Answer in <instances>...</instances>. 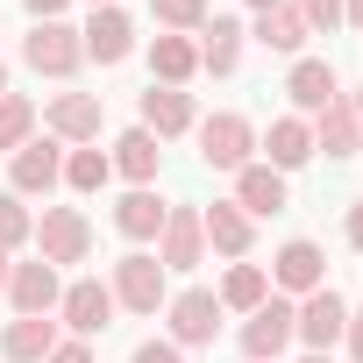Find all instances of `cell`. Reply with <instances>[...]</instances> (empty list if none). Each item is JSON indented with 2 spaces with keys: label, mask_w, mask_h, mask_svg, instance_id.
Segmentation results:
<instances>
[{
  "label": "cell",
  "mask_w": 363,
  "mask_h": 363,
  "mask_svg": "<svg viewBox=\"0 0 363 363\" xmlns=\"http://www.w3.org/2000/svg\"><path fill=\"white\" fill-rule=\"evenodd\" d=\"M79 50H86L93 65H121V57L135 50V22H128L121 8H93V22L79 29Z\"/></svg>",
  "instance_id": "11"
},
{
  "label": "cell",
  "mask_w": 363,
  "mask_h": 363,
  "mask_svg": "<svg viewBox=\"0 0 363 363\" xmlns=\"http://www.w3.org/2000/svg\"><path fill=\"white\" fill-rule=\"evenodd\" d=\"M114 306H128V313H157L164 299H171V285H164V264L157 257H143V250H128L121 264H114Z\"/></svg>",
  "instance_id": "2"
},
{
  "label": "cell",
  "mask_w": 363,
  "mask_h": 363,
  "mask_svg": "<svg viewBox=\"0 0 363 363\" xmlns=\"http://www.w3.org/2000/svg\"><path fill=\"white\" fill-rule=\"evenodd\" d=\"M292 320H299V306L271 292V299L242 320V356H250V363H278V356H285V342H292Z\"/></svg>",
  "instance_id": "5"
},
{
  "label": "cell",
  "mask_w": 363,
  "mask_h": 363,
  "mask_svg": "<svg viewBox=\"0 0 363 363\" xmlns=\"http://www.w3.org/2000/svg\"><path fill=\"white\" fill-rule=\"evenodd\" d=\"M79 57H86V50H79V29H72V22H36V29L22 36V65L43 72V79H72Z\"/></svg>",
  "instance_id": "1"
},
{
  "label": "cell",
  "mask_w": 363,
  "mask_h": 363,
  "mask_svg": "<svg viewBox=\"0 0 363 363\" xmlns=\"http://www.w3.org/2000/svg\"><path fill=\"white\" fill-rule=\"evenodd\" d=\"M242 65V22H228V15H214L207 22V43H200V72H214V79H228Z\"/></svg>",
  "instance_id": "25"
},
{
  "label": "cell",
  "mask_w": 363,
  "mask_h": 363,
  "mask_svg": "<svg viewBox=\"0 0 363 363\" xmlns=\"http://www.w3.org/2000/svg\"><path fill=\"white\" fill-rule=\"evenodd\" d=\"M100 121H107L100 93H57L50 100V135H65V143H100Z\"/></svg>",
  "instance_id": "15"
},
{
  "label": "cell",
  "mask_w": 363,
  "mask_h": 363,
  "mask_svg": "<svg viewBox=\"0 0 363 363\" xmlns=\"http://www.w3.org/2000/svg\"><path fill=\"white\" fill-rule=\"evenodd\" d=\"M22 8H29L36 22H65V8H72V0H22Z\"/></svg>",
  "instance_id": "35"
},
{
  "label": "cell",
  "mask_w": 363,
  "mask_h": 363,
  "mask_svg": "<svg viewBox=\"0 0 363 363\" xmlns=\"http://www.w3.org/2000/svg\"><path fill=\"white\" fill-rule=\"evenodd\" d=\"M200 228H207V242H214L221 257H235V264L250 257V214H242L235 200H214V207L200 214Z\"/></svg>",
  "instance_id": "20"
},
{
  "label": "cell",
  "mask_w": 363,
  "mask_h": 363,
  "mask_svg": "<svg viewBox=\"0 0 363 363\" xmlns=\"http://www.w3.org/2000/svg\"><path fill=\"white\" fill-rule=\"evenodd\" d=\"M285 100H292L299 114H320V107H335V100H342V79H335V65H328V57H292V72H285Z\"/></svg>",
  "instance_id": "9"
},
{
  "label": "cell",
  "mask_w": 363,
  "mask_h": 363,
  "mask_svg": "<svg viewBox=\"0 0 363 363\" xmlns=\"http://www.w3.org/2000/svg\"><path fill=\"white\" fill-rule=\"evenodd\" d=\"M135 363H186L178 342H135Z\"/></svg>",
  "instance_id": "33"
},
{
  "label": "cell",
  "mask_w": 363,
  "mask_h": 363,
  "mask_svg": "<svg viewBox=\"0 0 363 363\" xmlns=\"http://www.w3.org/2000/svg\"><path fill=\"white\" fill-rule=\"evenodd\" d=\"M36 242H43V264H50V271H57V264H86V250H93V221H86L79 207H43Z\"/></svg>",
  "instance_id": "3"
},
{
  "label": "cell",
  "mask_w": 363,
  "mask_h": 363,
  "mask_svg": "<svg viewBox=\"0 0 363 363\" xmlns=\"http://www.w3.org/2000/svg\"><path fill=\"white\" fill-rule=\"evenodd\" d=\"M292 8L306 15V29H335L342 22V0H292Z\"/></svg>",
  "instance_id": "32"
},
{
  "label": "cell",
  "mask_w": 363,
  "mask_h": 363,
  "mask_svg": "<svg viewBox=\"0 0 363 363\" xmlns=\"http://www.w3.org/2000/svg\"><path fill=\"white\" fill-rule=\"evenodd\" d=\"M164 313H171V342H178V349H207V342L221 335V299L200 292V285H193V292H171Z\"/></svg>",
  "instance_id": "6"
},
{
  "label": "cell",
  "mask_w": 363,
  "mask_h": 363,
  "mask_svg": "<svg viewBox=\"0 0 363 363\" xmlns=\"http://www.w3.org/2000/svg\"><path fill=\"white\" fill-rule=\"evenodd\" d=\"M306 363H335V356H306Z\"/></svg>",
  "instance_id": "44"
},
{
  "label": "cell",
  "mask_w": 363,
  "mask_h": 363,
  "mask_svg": "<svg viewBox=\"0 0 363 363\" xmlns=\"http://www.w3.org/2000/svg\"><path fill=\"white\" fill-rule=\"evenodd\" d=\"M157 242H164V250H157V264H164V271H193V264H200V250H207V228H200V214H193V207H171Z\"/></svg>",
  "instance_id": "13"
},
{
  "label": "cell",
  "mask_w": 363,
  "mask_h": 363,
  "mask_svg": "<svg viewBox=\"0 0 363 363\" xmlns=\"http://www.w3.org/2000/svg\"><path fill=\"white\" fill-rule=\"evenodd\" d=\"M250 150H257V128H250L242 114H207V121H200V157H207L214 171H242Z\"/></svg>",
  "instance_id": "7"
},
{
  "label": "cell",
  "mask_w": 363,
  "mask_h": 363,
  "mask_svg": "<svg viewBox=\"0 0 363 363\" xmlns=\"http://www.w3.org/2000/svg\"><path fill=\"white\" fill-rule=\"evenodd\" d=\"M57 313H65V328H72L79 342H93V335H100V328L114 320V292H107L100 278H79V285H65Z\"/></svg>",
  "instance_id": "10"
},
{
  "label": "cell",
  "mask_w": 363,
  "mask_h": 363,
  "mask_svg": "<svg viewBox=\"0 0 363 363\" xmlns=\"http://www.w3.org/2000/svg\"><path fill=\"white\" fill-rule=\"evenodd\" d=\"M349 349H356V363H363V313H349Z\"/></svg>",
  "instance_id": "38"
},
{
  "label": "cell",
  "mask_w": 363,
  "mask_h": 363,
  "mask_svg": "<svg viewBox=\"0 0 363 363\" xmlns=\"http://www.w3.org/2000/svg\"><path fill=\"white\" fill-rule=\"evenodd\" d=\"M214 299H221V313H228V306H235V313H257V306L271 299V271H257V264H235V271L221 278V292H214Z\"/></svg>",
  "instance_id": "27"
},
{
  "label": "cell",
  "mask_w": 363,
  "mask_h": 363,
  "mask_svg": "<svg viewBox=\"0 0 363 363\" xmlns=\"http://www.w3.org/2000/svg\"><path fill=\"white\" fill-rule=\"evenodd\" d=\"M349 242H356V250H363V200H356V207H349Z\"/></svg>",
  "instance_id": "37"
},
{
  "label": "cell",
  "mask_w": 363,
  "mask_h": 363,
  "mask_svg": "<svg viewBox=\"0 0 363 363\" xmlns=\"http://www.w3.org/2000/svg\"><path fill=\"white\" fill-rule=\"evenodd\" d=\"M8 178H15V200L50 193L57 178H65V150H57V143H22V150L8 157Z\"/></svg>",
  "instance_id": "12"
},
{
  "label": "cell",
  "mask_w": 363,
  "mask_h": 363,
  "mask_svg": "<svg viewBox=\"0 0 363 363\" xmlns=\"http://www.w3.org/2000/svg\"><path fill=\"white\" fill-rule=\"evenodd\" d=\"M8 299H15V313H57L65 285H57V271L36 257V264H15V271H8Z\"/></svg>",
  "instance_id": "16"
},
{
  "label": "cell",
  "mask_w": 363,
  "mask_h": 363,
  "mask_svg": "<svg viewBox=\"0 0 363 363\" xmlns=\"http://www.w3.org/2000/svg\"><path fill=\"white\" fill-rule=\"evenodd\" d=\"M264 150H271V171H299V164L313 157V128H306L299 114H278L271 135H264Z\"/></svg>",
  "instance_id": "24"
},
{
  "label": "cell",
  "mask_w": 363,
  "mask_h": 363,
  "mask_svg": "<svg viewBox=\"0 0 363 363\" xmlns=\"http://www.w3.org/2000/svg\"><path fill=\"white\" fill-rule=\"evenodd\" d=\"M271 285H278V292H299V299L320 292V285H328V250L306 242V235H292V242L278 250V264H271Z\"/></svg>",
  "instance_id": "8"
},
{
  "label": "cell",
  "mask_w": 363,
  "mask_h": 363,
  "mask_svg": "<svg viewBox=\"0 0 363 363\" xmlns=\"http://www.w3.org/2000/svg\"><path fill=\"white\" fill-rule=\"evenodd\" d=\"M36 235V221H29V207L15 200V193H0V250H22Z\"/></svg>",
  "instance_id": "30"
},
{
  "label": "cell",
  "mask_w": 363,
  "mask_h": 363,
  "mask_svg": "<svg viewBox=\"0 0 363 363\" xmlns=\"http://www.w3.org/2000/svg\"><path fill=\"white\" fill-rule=\"evenodd\" d=\"M292 335H299L313 356H328V349L349 335V306H342V292H335V285L306 292V299H299V320H292Z\"/></svg>",
  "instance_id": "4"
},
{
  "label": "cell",
  "mask_w": 363,
  "mask_h": 363,
  "mask_svg": "<svg viewBox=\"0 0 363 363\" xmlns=\"http://www.w3.org/2000/svg\"><path fill=\"white\" fill-rule=\"evenodd\" d=\"M200 114H193V93H178V86H150L143 93V128L164 143V135H186Z\"/></svg>",
  "instance_id": "17"
},
{
  "label": "cell",
  "mask_w": 363,
  "mask_h": 363,
  "mask_svg": "<svg viewBox=\"0 0 363 363\" xmlns=\"http://www.w3.org/2000/svg\"><path fill=\"white\" fill-rule=\"evenodd\" d=\"M8 271H15V264H8V250H0V292H8Z\"/></svg>",
  "instance_id": "40"
},
{
  "label": "cell",
  "mask_w": 363,
  "mask_h": 363,
  "mask_svg": "<svg viewBox=\"0 0 363 363\" xmlns=\"http://www.w3.org/2000/svg\"><path fill=\"white\" fill-rule=\"evenodd\" d=\"M107 164L128 178V186H150L157 164H164V150H157V135H150V128H128V135L114 143V157H107Z\"/></svg>",
  "instance_id": "22"
},
{
  "label": "cell",
  "mask_w": 363,
  "mask_h": 363,
  "mask_svg": "<svg viewBox=\"0 0 363 363\" xmlns=\"http://www.w3.org/2000/svg\"><path fill=\"white\" fill-rule=\"evenodd\" d=\"M306 36H313V29H306V15L292 8V0H285V8H271V15H257V43L278 50V57H299Z\"/></svg>",
  "instance_id": "23"
},
{
  "label": "cell",
  "mask_w": 363,
  "mask_h": 363,
  "mask_svg": "<svg viewBox=\"0 0 363 363\" xmlns=\"http://www.w3.org/2000/svg\"><path fill=\"white\" fill-rule=\"evenodd\" d=\"M349 114H356V128H363V86H356V100H349Z\"/></svg>",
  "instance_id": "39"
},
{
  "label": "cell",
  "mask_w": 363,
  "mask_h": 363,
  "mask_svg": "<svg viewBox=\"0 0 363 363\" xmlns=\"http://www.w3.org/2000/svg\"><path fill=\"white\" fill-rule=\"evenodd\" d=\"M0 93H8V65H0Z\"/></svg>",
  "instance_id": "42"
},
{
  "label": "cell",
  "mask_w": 363,
  "mask_h": 363,
  "mask_svg": "<svg viewBox=\"0 0 363 363\" xmlns=\"http://www.w3.org/2000/svg\"><path fill=\"white\" fill-rule=\"evenodd\" d=\"M342 22H349V29L363 36V0H342Z\"/></svg>",
  "instance_id": "36"
},
{
  "label": "cell",
  "mask_w": 363,
  "mask_h": 363,
  "mask_svg": "<svg viewBox=\"0 0 363 363\" xmlns=\"http://www.w3.org/2000/svg\"><path fill=\"white\" fill-rule=\"evenodd\" d=\"M57 342H65V335H57V320H50V313H15V320H8V335H0V356H8V363H43Z\"/></svg>",
  "instance_id": "14"
},
{
  "label": "cell",
  "mask_w": 363,
  "mask_h": 363,
  "mask_svg": "<svg viewBox=\"0 0 363 363\" xmlns=\"http://www.w3.org/2000/svg\"><path fill=\"white\" fill-rule=\"evenodd\" d=\"M107 178H114L107 150H72V157H65V186H72V193H100Z\"/></svg>",
  "instance_id": "29"
},
{
  "label": "cell",
  "mask_w": 363,
  "mask_h": 363,
  "mask_svg": "<svg viewBox=\"0 0 363 363\" xmlns=\"http://www.w3.org/2000/svg\"><path fill=\"white\" fill-rule=\"evenodd\" d=\"M356 143H363V128H356L349 100H335V107L313 114V150H328V157H356Z\"/></svg>",
  "instance_id": "26"
},
{
  "label": "cell",
  "mask_w": 363,
  "mask_h": 363,
  "mask_svg": "<svg viewBox=\"0 0 363 363\" xmlns=\"http://www.w3.org/2000/svg\"><path fill=\"white\" fill-rule=\"evenodd\" d=\"M250 8H257V15H271V8H285V0H250Z\"/></svg>",
  "instance_id": "41"
},
{
  "label": "cell",
  "mask_w": 363,
  "mask_h": 363,
  "mask_svg": "<svg viewBox=\"0 0 363 363\" xmlns=\"http://www.w3.org/2000/svg\"><path fill=\"white\" fill-rule=\"evenodd\" d=\"M150 72H157L150 86H186V79L200 72V43H193V36H157V43H150Z\"/></svg>",
  "instance_id": "21"
},
{
  "label": "cell",
  "mask_w": 363,
  "mask_h": 363,
  "mask_svg": "<svg viewBox=\"0 0 363 363\" xmlns=\"http://www.w3.org/2000/svg\"><path fill=\"white\" fill-rule=\"evenodd\" d=\"M93 8H121V0H93Z\"/></svg>",
  "instance_id": "43"
},
{
  "label": "cell",
  "mask_w": 363,
  "mask_h": 363,
  "mask_svg": "<svg viewBox=\"0 0 363 363\" xmlns=\"http://www.w3.org/2000/svg\"><path fill=\"white\" fill-rule=\"evenodd\" d=\"M235 207H242V214H285V171L242 164V171H235Z\"/></svg>",
  "instance_id": "18"
},
{
  "label": "cell",
  "mask_w": 363,
  "mask_h": 363,
  "mask_svg": "<svg viewBox=\"0 0 363 363\" xmlns=\"http://www.w3.org/2000/svg\"><path fill=\"white\" fill-rule=\"evenodd\" d=\"M164 214H171V207H164L150 186H135V193H121V207H114V228H121L128 242H157V235H164Z\"/></svg>",
  "instance_id": "19"
},
{
  "label": "cell",
  "mask_w": 363,
  "mask_h": 363,
  "mask_svg": "<svg viewBox=\"0 0 363 363\" xmlns=\"http://www.w3.org/2000/svg\"><path fill=\"white\" fill-rule=\"evenodd\" d=\"M150 15L164 29H207V0H150Z\"/></svg>",
  "instance_id": "31"
},
{
  "label": "cell",
  "mask_w": 363,
  "mask_h": 363,
  "mask_svg": "<svg viewBox=\"0 0 363 363\" xmlns=\"http://www.w3.org/2000/svg\"><path fill=\"white\" fill-rule=\"evenodd\" d=\"M29 135H36V107H29L22 93H0V150L15 157V150H22Z\"/></svg>",
  "instance_id": "28"
},
{
  "label": "cell",
  "mask_w": 363,
  "mask_h": 363,
  "mask_svg": "<svg viewBox=\"0 0 363 363\" xmlns=\"http://www.w3.org/2000/svg\"><path fill=\"white\" fill-rule=\"evenodd\" d=\"M43 363H93V349H86V342H79V335H72V342H57V349H50V356H43Z\"/></svg>",
  "instance_id": "34"
}]
</instances>
